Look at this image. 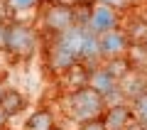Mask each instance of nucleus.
<instances>
[{
    "label": "nucleus",
    "mask_w": 147,
    "mask_h": 130,
    "mask_svg": "<svg viewBox=\"0 0 147 130\" xmlns=\"http://www.w3.org/2000/svg\"><path fill=\"white\" fill-rule=\"evenodd\" d=\"M5 120H7V115L3 113V110H0V128H3V123H5Z\"/></svg>",
    "instance_id": "nucleus-13"
},
{
    "label": "nucleus",
    "mask_w": 147,
    "mask_h": 130,
    "mask_svg": "<svg viewBox=\"0 0 147 130\" xmlns=\"http://www.w3.org/2000/svg\"><path fill=\"white\" fill-rule=\"evenodd\" d=\"M25 108V98H22L17 91H5L3 98H0V110L5 115H12V113H20Z\"/></svg>",
    "instance_id": "nucleus-4"
},
{
    "label": "nucleus",
    "mask_w": 147,
    "mask_h": 130,
    "mask_svg": "<svg viewBox=\"0 0 147 130\" xmlns=\"http://www.w3.org/2000/svg\"><path fill=\"white\" fill-rule=\"evenodd\" d=\"M5 49H10L17 57H27L34 49V32L22 25H15L5 32Z\"/></svg>",
    "instance_id": "nucleus-1"
},
{
    "label": "nucleus",
    "mask_w": 147,
    "mask_h": 130,
    "mask_svg": "<svg viewBox=\"0 0 147 130\" xmlns=\"http://www.w3.org/2000/svg\"><path fill=\"white\" fill-rule=\"evenodd\" d=\"M0 47H5V32H3V27H0Z\"/></svg>",
    "instance_id": "nucleus-12"
},
{
    "label": "nucleus",
    "mask_w": 147,
    "mask_h": 130,
    "mask_svg": "<svg viewBox=\"0 0 147 130\" xmlns=\"http://www.w3.org/2000/svg\"><path fill=\"white\" fill-rule=\"evenodd\" d=\"M127 120H130V110L127 108H113L108 115H105V120H100V123L108 125V128H113V130H120Z\"/></svg>",
    "instance_id": "nucleus-6"
},
{
    "label": "nucleus",
    "mask_w": 147,
    "mask_h": 130,
    "mask_svg": "<svg viewBox=\"0 0 147 130\" xmlns=\"http://www.w3.org/2000/svg\"><path fill=\"white\" fill-rule=\"evenodd\" d=\"M12 3H15L17 7H30L32 3H34V0H12Z\"/></svg>",
    "instance_id": "nucleus-10"
},
{
    "label": "nucleus",
    "mask_w": 147,
    "mask_h": 130,
    "mask_svg": "<svg viewBox=\"0 0 147 130\" xmlns=\"http://www.w3.org/2000/svg\"><path fill=\"white\" fill-rule=\"evenodd\" d=\"M137 110H140V115L147 120V96H145V98H140V103H137Z\"/></svg>",
    "instance_id": "nucleus-9"
},
{
    "label": "nucleus",
    "mask_w": 147,
    "mask_h": 130,
    "mask_svg": "<svg viewBox=\"0 0 147 130\" xmlns=\"http://www.w3.org/2000/svg\"><path fill=\"white\" fill-rule=\"evenodd\" d=\"M71 106H74V110H76V115H81V118H93V115L100 113L103 101H100V96L96 93V91L81 89V91H76V93H74Z\"/></svg>",
    "instance_id": "nucleus-2"
},
{
    "label": "nucleus",
    "mask_w": 147,
    "mask_h": 130,
    "mask_svg": "<svg viewBox=\"0 0 147 130\" xmlns=\"http://www.w3.org/2000/svg\"><path fill=\"white\" fill-rule=\"evenodd\" d=\"M27 130H52V115L47 110H37L27 120Z\"/></svg>",
    "instance_id": "nucleus-7"
},
{
    "label": "nucleus",
    "mask_w": 147,
    "mask_h": 130,
    "mask_svg": "<svg viewBox=\"0 0 147 130\" xmlns=\"http://www.w3.org/2000/svg\"><path fill=\"white\" fill-rule=\"evenodd\" d=\"M84 130H105V125L100 123V120H88V123L84 125Z\"/></svg>",
    "instance_id": "nucleus-8"
},
{
    "label": "nucleus",
    "mask_w": 147,
    "mask_h": 130,
    "mask_svg": "<svg viewBox=\"0 0 147 130\" xmlns=\"http://www.w3.org/2000/svg\"><path fill=\"white\" fill-rule=\"evenodd\" d=\"M71 22H74V12L69 10V7H54V10L49 12V25L57 32H66Z\"/></svg>",
    "instance_id": "nucleus-3"
},
{
    "label": "nucleus",
    "mask_w": 147,
    "mask_h": 130,
    "mask_svg": "<svg viewBox=\"0 0 147 130\" xmlns=\"http://www.w3.org/2000/svg\"><path fill=\"white\" fill-rule=\"evenodd\" d=\"M113 22H115V15H113L110 7H100V10H96L91 15V25H93L96 32H110Z\"/></svg>",
    "instance_id": "nucleus-5"
},
{
    "label": "nucleus",
    "mask_w": 147,
    "mask_h": 130,
    "mask_svg": "<svg viewBox=\"0 0 147 130\" xmlns=\"http://www.w3.org/2000/svg\"><path fill=\"white\" fill-rule=\"evenodd\" d=\"M5 15H7V5L3 3V0H0V22L5 20Z\"/></svg>",
    "instance_id": "nucleus-11"
}]
</instances>
